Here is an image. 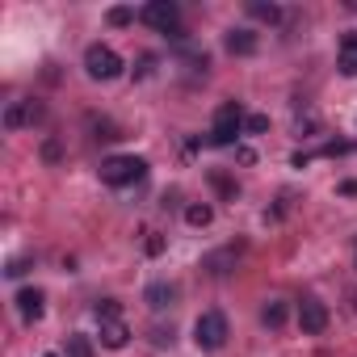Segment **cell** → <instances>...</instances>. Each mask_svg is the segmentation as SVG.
<instances>
[{
	"label": "cell",
	"mask_w": 357,
	"mask_h": 357,
	"mask_svg": "<svg viewBox=\"0 0 357 357\" xmlns=\"http://www.w3.org/2000/svg\"><path fill=\"white\" fill-rule=\"evenodd\" d=\"M244 109L236 105V101H223L219 109H215V126H211V143H219V147H231L236 139H240V130H244Z\"/></svg>",
	"instance_id": "obj_1"
},
{
	"label": "cell",
	"mask_w": 357,
	"mask_h": 357,
	"mask_svg": "<svg viewBox=\"0 0 357 357\" xmlns=\"http://www.w3.org/2000/svg\"><path fill=\"white\" fill-rule=\"evenodd\" d=\"M143 172H147V160H139V155H109L101 164V181L105 185H135V181H143Z\"/></svg>",
	"instance_id": "obj_2"
},
{
	"label": "cell",
	"mask_w": 357,
	"mask_h": 357,
	"mask_svg": "<svg viewBox=\"0 0 357 357\" xmlns=\"http://www.w3.org/2000/svg\"><path fill=\"white\" fill-rule=\"evenodd\" d=\"M194 340H198V349H206V353L223 349V344H227V315H223V311H202L198 324H194Z\"/></svg>",
	"instance_id": "obj_3"
},
{
	"label": "cell",
	"mask_w": 357,
	"mask_h": 357,
	"mask_svg": "<svg viewBox=\"0 0 357 357\" xmlns=\"http://www.w3.org/2000/svg\"><path fill=\"white\" fill-rule=\"evenodd\" d=\"M84 72H89L93 80H114V76H122V55H118L114 47L93 43V47L84 51Z\"/></svg>",
	"instance_id": "obj_4"
},
{
	"label": "cell",
	"mask_w": 357,
	"mask_h": 357,
	"mask_svg": "<svg viewBox=\"0 0 357 357\" xmlns=\"http://www.w3.org/2000/svg\"><path fill=\"white\" fill-rule=\"evenodd\" d=\"M151 30H160V34H176V22H181V13H176V5L172 0H151V5H143V13H139ZM181 38V34H176Z\"/></svg>",
	"instance_id": "obj_5"
},
{
	"label": "cell",
	"mask_w": 357,
	"mask_h": 357,
	"mask_svg": "<svg viewBox=\"0 0 357 357\" xmlns=\"http://www.w3.org/2000/svg\"><path fill=\"white\" fill-rule=\"evenodd\" d=\"M298 324H303L307 336H319V332L328 328V307H324L319 298H303V307H298Z\"/></svg>",
	"instance_id": "obj_6"
},
{
	"label": "cell",
	"mask_w": 357,
	"mask_h": 357,
	"mask_svg": "<svg viewBox=\"0 0 357 357\" xmlns=\"http://www.w3.org/2000/svg\"><path fill=\"white\" fill-rule=\"evenodd\" d=\"M34 118H38V105H34V101H13V105L5 109V126H9V130L26 126V122H34Z\"/></svg>",
	"instance_id": "obj_7"
},
{
	"label": "cell",
	"mask_w": 357,
	"mask_h": 357,
	"mask_svg": "<svg viewBox=\"0 0 357 357\" xmlns=\"http://www.w3.org/2000/svg\"><path fill=\"white\" fill-rule=\"evenodd\" d=\"M43 303H47L43 290H22V294H17V311H22V319H26V324L43 319Z\"/></svg>",
	"instance_id": "obj_8"
},
{
	"label": "cell",
	"mask_w": 357,
	"mask_h": 357,
	"mask_svg": "<svg viewBox=\"0 0 357 357\" xmlns=\"http://www.w3.org/2000/svg\"><path fill=\"white\" fill-rule=\"evenodd\" d=\"M336 68L344 76H357V34H344L340 38V55H336Z\"/></svg>",
	"instance_id": "obj_9"
},
{
	"label": "cell",
	"mask_w": 357,
	"mask_h": 357,
	"mask_svg": "<svg viewBox=\"0 0 357 357\" xmlns=\"http://www.w3.org/2000/svg\"><path fill=\"white\" fill-rule=\"evenodd\" d=\"M126 340H130V328H126L122 319L101 324V344H105V349H126Z\"/></svg>",
	"instance_id": "obj_10"
},
{
	"label": "cell",
	"mask_w": 357,
	"mask_h": 357,
	"mask_svg": "<svg viewBox=\"0 0 357 357\" xmlns=\"http://www.w3.org/2000/svg\"><path fill=\"white\" fill-rule=\"evenodd\" d=\"M143 298H147L155 311H164V307H172V298H176V286H168V282H151Z\"/></svg>",
	"instance_id": "obj_11"
},
{
	"label": "cell",
	"mask_w": 357,
	"mask_h": 357,
	"mask_svg": "<svg viewBox=\"0 0 357 357\" xmlns=\"http://www.w3.org/2000/svg\"><path fill=\"white\" fill-rule=\"evenodd\" d=\"M227 51H231V55H252V51H257V34L231 30V34H227Z\"/></svg>",
	"instance_id": "obj_12"
},
{
	"label": "cell",
	"mask_w": 357,
	"mask_h": 357,
	"mask_svg": "<svg viewBox=\"0 0 357 357\" xmlns=\"http://www.w3.org/2000/svg\"><path fill=\"white\" fill-rule=\"evenodd\" d=\"M185 219H190V227H211V219H215V211H211L206 202H194V206L185 211Z\"/></svg>",
	"instance_id": "obj_13"
},
{
	"label": "cell",
	"mask_w": 357,
	"mask_h": 357,
	"mask_svg": "<svg viewBox=\"0 0 357 357\" xmlns=\"http://www.w3.org/2000/svg\"><path fill=\"white\" fill-rule=\"evenodd\" d=\"M261 319H265V328H282L286 324V303H265Z\"/></svg>",
	"instance_id": "obj_14"
},
{
	"label": "cell",
	"mask_w": 357,
	"mask_h": 357,
	"mask_svg": "<svg viewBox=\"0 0 357 357\" xmlns=\"http://www.w3.org/2000/svg\"><path fill=\"white\" fill-rule=\"evenodd\" d=\"M68 357H93V344H89V336L72 332V336H68Z\"/></svg>",
	"instance_id": "obj_15"
},
{
	"label": "cell",
	"mask_w": 357,
	"mask_h": 357,
	"mask_svg": "<svg viewBox=\"0 0 357 357\" xmlns=\"http://www.w3.org/2000/svg\"><path fill=\"white\" fill-rule=\"evenodd\" d=\"M248 9H252V17H261V22H269V26L282 22V9H278V5H261V0H252Z\"/></svg>",
	"instance_id": "obj_16"
},
{
	"label": "cell",
	"mask_w": 357,
	"mask_h": 357,
	"mask_svg": "<svg viewBox=\"0 0 357 357\" xmlns=\"http://www.w3.org/2000/svg\"><path fill=\"white\" fill-rule=\"evenodd\" d=\"M97 319H101V324H114V319H122V303H114V298L97 303Z\"/></svg>",
	"instance_id": "obj_17"
},
{
	"label": "cell",
	"mask_w": 357,
	"mask_h": 357,
	"mask_svg": "<svg viewBox=\"0 0 357 357\" xmlns=\"http://www.w3.org/2000/svg\"><path fill=\"white\" fill-rule=\"evenodd\" d=\"M244 130H248V135H261V130H269V118H265V114H252V118L244 122Z\"/></svg>",
	"instance_id": "obj_18"
},
{
	"label": "cell",
	"mask_w": 357,
	"mask_h": 357,
	"mask_svg": "<svg viewBox=\"0 0 357 357\" xmlns=\"http://www.w3.org/2000/svg\"><path fill=\"white\" fill-rule=\"evenodd\" d=\"M130 17H135V13H130V9H122V5H118V9H109V26H130Z\"/></svg>",
	"instance_id": "obj_19"
},
{
	"label": "cell",
	"mask_w": 357,
	"mask_h": 357,
	"mask_svg": "<svg viewBox=\"0 0 357 357\" xmlns=\"http://www.w3.org/2000/svg\"><path fill=\"white\" fill-rule=\"evenodd\" d=\"M5 273H9V278H22V273H26V261H13V265H9Z\"/></svg>",
	"instance_id": "obj_20"
},
{
	"label": "cell",
	"mask_w": 357,
	"mask_h": 357,
	"mask_svg": "<svg viewBox=\"0 0 357 357\" xmlns=\"http://www.w3.org/2000/svg\"><path fill=\"white\" fill-rule=\"evenodd\" d=\"M47 357H55V353H47Z\"/></svg>",
	"instance_id": "obj_21"
}]
</instances>
